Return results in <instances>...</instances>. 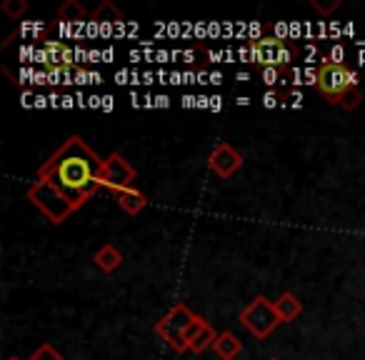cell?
<instances>
[{"label": "cell", "mask_w": 365, "mask_h": 360, "mask_svg": "<svg viewBox=\"0 0 365 360\" xmlns=\"http://www.w3.org/2000/svg\"><path fill=\"white\" fill-rule=\"evenodd\" d=\"M245 53L260 68H288L295 61V56H298V46L293 41H285V38L268 36V38H258V41H250Z\"/></svg>", "instance_id": "3"}, {"label": "cell", "mask_w": 365, "mask_h": 360, "mask_svg": "<svg viewBox=\"0 0 365 360\" xmlns=\"http://www.w3.org/2000/svg\"><path fill=\"white\" fill-rule=\"evenodd\" d=\"M86 8L78 3V0H66L61 8H58V21L61 23H83L86 21Z\"/></svg>", "instance_id": "13"}, {"label": "cell", "mask_w": 365, "mask_h": 360, "mask_svg": "<svg viewBox=\"0 0 365 360\" xmlns=\"http://www.w3.org/2000/svg\"><path fill=\"white\" fill-rule=\"evenodd\" d=\"M208 168L218 178H233L243 168V155L230 143H218L208 155Z\"/></svg>", "instance_id": "8"}, {"label": "cell", "mask_w": 365, "mask_h": 360, "mask_svg": "<svg viewBox=\"0 0 365 360\" xmlns=\"http://www.w3.org/2000/svg\"><path fill=\"white\" fill-rule=\"evenodd\" d=\"M115 200L123 213H128V215H138L148 208V195L135 188H128V190H123V193H118Z\"/></svg>", "instance_id": "11"}, {"label": "cell", "mask_w": 365, "mask_h": 360, "mask_svg": "<svg viewBox=\"0 0 365 360\" xmlns=\"http://www.w3.org/2000/svg\"><path fill=\"white\" fill-rule=\"evenodd\" d=\"M195 320V313L185 303H175L160 320L155 323V333L160 335V340H165L168 348H173L175 353H185L190 350V345L185 343L182 333L190 323Z\"/></svg>", "instance_id": "5"}, {"label": "cell", "mask_w": 365, "mask_h": 360, "mask_svg": "<svg viewBox=\"0 0 365 360\" xmlns=\"http://www.w3.org/2000/svg\"><path fill=\"white\" fill-rule=\"evenodd\" d=\"M103 160L81 135H71L38 170V180L58 188L76 210H81L98 190L103 175Z\"/></svg>", "instance_id": "1"}, {"label": "cell", "mask_w": 365, "mask_h": 360, "mask_svg": "<svg viewBox=\"0 0 365 360\" xmlns=\"http://www.w3.org/2000/svg\"><path fill=\"white\" fill-rule=\"evenodd\" d=\"M8 360H21V358H18V355H13V358H8Z\"/></svg>", "instance_id": "22"}, {"label": "cell", "mask_w": 365, "mask_h": 360, "mask_svg": "<svg viewBox=\"0 0 365 360\" xmlns=\"http://www.w3.org/2000/svg\"><path fill=\"white\" fill-rule=\"evenodd\" d=\"M208 325H210L208 320H205V318H200V315H195V320L188 325V328H185V333H182V338H185V343H188V345L193 343V340L198 338V335L203 333V330L208 328Z\"/></svg>", "instance_id": "18"}, {"label": "cell", "mask_w": 365, "mask_h": 360, "mask_svg": "<svg viewBox=\"0 0 365 360\" xmlns=\"http://www.w3.org/2000/svg\"><path fill=\"white\" fill-rule=\"evenodd\" d=\"M93 260H96V265L103 270V273H115V270L123 265V253L113 243H106L96 250Z\"/></svg>", "instance_id": "10"}, {"label": "cell", "mask_w": 365, "mask_h": 360, "mask_svg": "<svg viewBox=\"0 0 365 360\" xmlns=\"http://www.w3.org/2000/svg\"><path fill=\"white\" fill-rule=\"evenodd\" d=\"M215 340H218V333H215L213 325H208V328H205L203 333H200L198 338H195L193 343H190V350L200 355V353H205V350H208V348H213Z\"/></svg>", "instance_id": "15"}, {"label": "cell", "mask_w": 365, "mask_h": 360, "mask_svg": "<svg viewBox=\"0 0 365 360\" xmlns=\"http://www.w3.org/2000/svg\"><path fill=\"white\" fill-rule=\"evenodd\" d=\"M28 360H66V358H63V355L58 353V350L53 348L51 343H43L41 348H38L36 353H33Z\"/></svg>", "instance_id": "19"}, {"label": "cell", "mask_w": 365, "mask_h": 360, "mask_svg": "<svg viewBox=\"0 0 365 360\" xmlns=\"http://www.w3.org/2000/svg\"><path fill=\"white\" fill-rule=\"evenodd\" d=\"M285 73H288V68H263V71H260V78H263L265 86H275V83L283 81Z\"/></svg>", "instance_id": "20"}, {"label": "cell", "mask_w": 365, "mask_h": 360, "mask_svg": "<svg viewBox=\"0 0 365 360\" xmlns=\"http://www.w3.org/2000/svg\"><path fill=\"white\" fill-rule=\"evenodd\" d=\"M273 360H275V358H273Z\"/></svg>", "instance_id": "23"}, {"label": "cell", "mask_w": 365, "mask_h": 360, "mask_svg": "<svg viewBox=\"0 0 365 360\" xmlns=\"http://www.w3.org/2000/svg\"><path fill=\"white\" fill-rule=\"evenodd\" d=\"M310 6H313L315 11L320 13V16H330V13H333L335 8L340 6V0H333V3H328V6H323V3H320V0H313V3H310Z\"/></svg>", "instance_id": "21"}, {"label": "cell", "mask_w": 365, "mask_h": 360, "mask_svg": "<svg viewBox=\"0 0 365 360\" xmlns=\"http://www.w3.org/2000/svg\"><path fill=\"white\" fill-rule=\"evenodd\" d=\"M28 200H31L33 208L41 210V215H46V220H51L53 225H61L76 213L71 203L66 200V195L58 188H53L46 180H36V183L28 188Z\"/></svg>", "instance_id": "4"}, {"label": "cell", "mask_w": 365, "mask_h": 360, "mask_svg": "<svg viewBox=\"0 0 365 360\" xmlns=\"http://www.w3.org/2000/svg\"><path fill=\"white\" fill-rule=\"evenodd\" d=\"M3 13H6L8 18H13V21H21V16L28 13V3L26 0H6V3H3Z\"/></svg>", "instance_id": "17"}, {"label": "cell", "mask_w": 365, "mask_h": 360, "mask_svg": "<svg viewBox=\"0 0 365 360\" xmlns=\"http://www.w3.org/2000/svg\"><path fill=\"white\" fill-rule=\"evenodd\" d=\"M120 21H123V13L118 11L113 3H103V6L93 13V23H98V26H101V23H120Z\"/></svg>", "instance_id": "14"}, {"label": "cell", "mask_w": 365, "mask_h": 360, "mask_svg": "<svg viewBox=\"0 0 365 360\" xmlns=\"http://www.w3.org/2000/svg\"><path fill=\"white\" fill-rule=\"evenodd\" d=\"M360 103H363V91H360V86H353L343 98H340L338 106L343 108V110H355Z\"/></svg>", "instance_id": "16"}, {"label": "cell", "mask_w": 365, "mask_h": 360, "mask_svg": "<svg viewBox=\"0 0 365 360\" xmlns=\"http://www.w3.org/2000/svg\"><path fill=\"white\" fill-rule=\"evenodd\" d=\"M133 183H135V168L125 160V155L110 153V155L103 160L101 185L110 190L113 195H118V193H123V190L133 188Z\"/></svg>", "instance_id": "7"}, {"label": "cell", "mask_w": 365, "mask_h": 360, "mask_svg": "<svg viewBox=\"0 0 365 360\" xmlns=\"http://www.w3.org/2000/svg\"><path fill=\"white\" fill-rule=\"evenodd\" d=\"M240 323L250 330L258 340H265L275 328H278V315H275L273 300H268L265 295H258L255 300H250L248 308L240 310Z\"/></svg>", "instance_id": "6"}, {"label": "cell", "mask_w": 365, "mask_h": 360, "mask_svg": "<svg viewBox=\"0 0 365 360\" xmlns=\"http://www.w3.org/2000/svg\"><path fill=\"white\" fill-rule=\"evenodd\" d=\"M273 308H275V315H278L280 323H290V320L300 318V313H303V303H300L298 295H293L290 290L280 293L278 298L273 300Z\"/></svg>", "instance_id": "9"}, {"label": "cell", "mask_w": 365, "mask_h": 360, "mask_svg": "<svg viewBox=\"0 0 365 360\" xmlns=\"http://www.w3.org/2000/svg\"><path fill=\"white\" fill-rule=\"evenodd\" d=\"M213 350H215V355H218L220 360H233V358H238V355H240L243 343H240V338L235 333L223 330V333L218 335V340H215Z\"/></svg>", "instance_id": "12"}, {"label": "cell", "mask_w": 365, "mask_h": 360, "mask_svg": "<svg viewBox=\"0 0 365 360\" xmlns=\"http://www.w3.org/2000/svg\"><path fill=\"white\" fill-rule=\"evenodd\" d=\"M353 86H358V73L353 68H348L340 61H330V58L320 63L318 76H315V88L330 106H338L340 98Z\"/></svg>", "instance_id": "2"}]
</instances>
